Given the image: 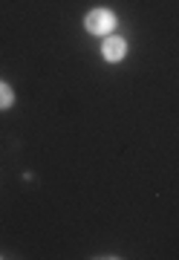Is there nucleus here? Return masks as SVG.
Listing matches in <instances>:
<instances>
[{"instance_id": "obj_1", "label": "nucleus", "mask_w": 179, "mask_h": 260, "mask_svg": "<svg viewBox=\"0 0 179 260\" xmlns=\"http://www.w3.org/2000/svg\"><path fill=\"white\" fill-rule=\"evenodd\" d=\"M84 26L93 35H110L116 29V15L110 9H90L84 18Z\"/></svg>"}, {"instance_id": "obj_3", "label": "nucleus", "mask_w": 179, "mask_h": 260, "mask_svg": "<svg viewBox=\"0 0 179 260\" xmlns=\"http://www.w3.org/2000/svg\"><path fill=\"white\" fill-rule=\"evenodd\" d=\"M12 102H15V93H12V87H9V84L0 81V110L12 107Z\"/></svg>"}, {"instance_id": "obj_2", "label": "nucleus", "mask_w": 179, "mask_h": 260, "mask_svg": "<svg viewBox=\"0 0 179 260\" xmlns=\"http://www.w3.org/2000/svg\"><path fill=\"white\" fill-rule=\"evenodd\" d=\"M124 52H127V44H124L122 38H116V35H107V38H104L101 55L107 58V61H122Z\"/></svg>"}]
</instances>
